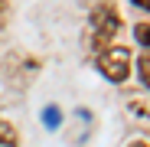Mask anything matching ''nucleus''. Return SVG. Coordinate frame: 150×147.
Listing matches in <instances>:
<instances>
[{
	"mask_svg": "<svg viewBox=\"0 0 150 147\" xmlns=\"http://www.w3.org/2000/svg\"><path fill=\"white\" fill-rule=\"evenodd\" d=\"M137 7H144V10H150V0H134Z\"/></svg>",
	"mask_w": 150,
	"mask_h": 147,
	"instance_id": "423d86ee",
	"label": "nucleus"
},
{
	"mask_svg": "<svg viewBox=\"0 0 150 147\" xmlns=\"http://www.w3.org/2000/svg\"><path fill=\"white\" fill-rule=\"evenodd\" d=\"M98 69L108 82H124L131 75V53L124 46H105L98 56Z\"/></svg>",
	"mask_w": 150,
	"mask_h": 147,
	"instance_id": "f257e3e1",
	"label": "nucleus"
},
{
	"mask_svg": "<svg viewBox=\"0 0 150 147\" xmlns=\"http://www.w3.org/2000/svg\"><path fill=\"white\" fill-rule=\"evenodd\" d=\"M91 26H95V46H108L111 39H114V33H117V26H121V20H117V13L111 10V7H98L95 13H91Z\"/></svg>",
	"mask_w": 150,
	"mask_h": 147,
	"instance_id": "f03ea898",
	"label": "nucleus"
},
{
	"mask_svg": "<svg viewBox=\"0 0 150 147\" xmlns=\"http://www.w3.org/2000/svg\"><path fill=\"white\" fill-rule=\"evenodd\" d=\"M131 147H147V144H140V141H137V144H131Z\"/></svg>",
	"mask_w": 150,
	"mask_h": 147,
	"instance_id": "6e6552de",
	"label": "nucleus"
},
{
	"mask_svg": "<svg viewBox=\"0 0 150 147\" xmlns=\"http://www.w3.org/2000/svg\"><path fill=\"white\" fill-rule=\"evenodd\" d=\"M42 118H46V124H49V128H56V124H59V111H56V108H49Z\"/></svg>",
	"mask_w": 150,
	"mask_h": 147,
	"instance_id": "39448f33",
	"label": "nucleus"
},
{
	"mask_svg": "<svg viewBox=\"0 0 150 147\" xmlns=\"http://www.w3.org/2000/svg\"><path fill=\"white\" fill-rule=\"evenodd\" d=\"M0 147H16L13 141H7V137H0Z\"/></svg>",
	"mask_w": 150,
	"mask_h": 147,
	"instance_id": "0eeeda50",
	"label": "nucleus"
},
{
	"mask_svg": "<svg viewBox=\"0 0 150 147\" xmlns=\"http://www.w3.org/2000/svg\"><path fill=\"white\" fill-rule=\"evenodd\" d=\"M134 36H137L140 46H150V23H140V26L134 30Z\"/></svg>",
	"mask_w": 150,
	"mask_h": 147,
	"instance_id": "20e7f679",
	"label": "nucleus"
},
{
	"mask_svg": "<svg viewBox=\"0 0 150 147\" xmlns=\"http://www.w3.org/2000/svg\"><path fill=\"white\" fill-rule=\"evenodd\" d=\"M137 69H140V82L150 88V53H144V56L137 59Z\"/></svg>",
	"mask_w": 150,
	"mask_h": 147,
	"instance_id": "7ed1b4c3",
	"label": "nucleus"
}]
</instances>
